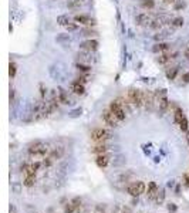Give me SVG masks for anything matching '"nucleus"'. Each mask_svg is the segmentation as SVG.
I'll list each match as a JSON object with an SVG mask.
<instances>
[{
  "label": "nucleus",
  "mask_w": 189,
  "mask_h": 213,
  "mask_svg": "<svg viewBox=\"0 0 189 213\" xmlns=\"http://www.w3.org/2000/svg\"><path fill=\"white\" fill-rule=\"evenodd\" d=\"M158 185H156L155 182H149V185H148V189H146V196H148V199H155L156 195H158Z\"/></svg>",
  "instance_id": "f8f14e48"
},
{
  "label": "nucleus",
  "mask_w": 189,
  "mask_h": 213,
  "mask_svg": "<svg viewBox=\"0 0 189 213\" xmlns=\"http://www.w3.org/2000/svg\"><path fill=\"white\" fill-rule=\"evenodd\" d=\"M78 29V23H70L68 26H67V30L68 32H76Z\"/></svg>",
  "instance_id": "e433bc0d"
},
{
  "label": "nucleus",
  "mask_w": 189,
  "mask_h": 213,
  "mask_svg": "<svg viewBox=\"0 0 189 213\" xmlns=\"http://www.w3.org/2000/svg\"><path fill=\"white\" fill-rule=\"evenodd\" d=\"M146 188H145V183L141 181H136V182H132L128 188H127V192L132 196V198H138L139 195L145 193Z\"/></svg>",
  "instance_id": "7ed1b4c3"
},
{
  "label": "nucleus",
  "mask_w": 189,
  "mask_h": 213,
  "mask_svg": "<svg viewBox=\"0 0 189 213\" xmlns=\"http://www.w3.org/2000/svg\"><path fill=\"white\" fill-rule=\"evenodd\" d=\"M71 205L74 206L76 210H78V209L81 207V199H80V198H74V199L71 200Z\"/></svg>",
  "instance_id": "2f4dec72"
},
{
  "label": "nucleus",
  "mask_w": 189,
  "mask_h": 213,
  "mask_svg": "<svg viewBox=\"0 0 189 213\" xmlns=\"http://www.w3.org/2000/svg\"><path fill=\"white\" fill-rule=\"evenodd\" d=\"M24 186H27V188H30V186H33L34 183H36V176H27L26 179H24Z\"/></svg>",
  "instance_id": "393cba45"
},
{
  "label": "nucleus",
  "mask_w": 189,
  "mask_h": 213,
  "mask_svg": "<svg viewBox=\"0 0 189 213\" xmlns=\"http://www.w3.org/2000/svg\"><path fill=\"white\" fill-rule=\"evenodd\" d=\"M182 7H185V3H183L182 0H176V3H175L174 9H175V10H179V9H182Z\"/></svg>",
  "instance_id": "4c0bfd02"
},
{
  "label": "nucleus",
  "mask_w": 189,
  "mask_h": 213,
  "mask_svg": "<svg viewBox=\"0 0 189 213\" xmlns=\"http://www.w3.org/2000/svg\"><path fill=\"white\" fill-rule=\"evenodd\" d=\"M186 139H188V144H189V131H186Z\"/></svg>",
  "instance_id": "8fccbe9b"
},
{
  "label": "nucleus",
  "mask_w": 189,
  "mask_h": 213,
  "mask_svg": "<svg viewBox=\"0 0 189 213\" xmlns=\"http://www.w3.org/2000/svg\"><path fill=\"white\" fill-rule=\"evenodd\" d=\"M54 158H51V156H47L44 160H43V166H46V168H48V166H51L53 163H54Z\"/></svg>",
  "instance_id": "c756f323"
},
{
  "label": "nucleus",
  "mask_w": 189,
  "mask_h": 213,
  "mask_svg": "<svg viewBox=\"0 0 189 213\" xmlns=\"http://www.w3.org/2000/svg\"><path fill=\"white\" fill-rule=\"evenodd\" d=\"M76 67H77L80 71H84V73H88L90 70H91V67H90V65H85V64H81V63L76 64Z\"/></svg>",
  "instance_id": "cd10ccee"
},
{
  "label": "nucleus",
  "mask_w": 189,
  "mask_h": 213,
  "mask_svg": "<svg viewBox=\"0 0 189 213\" xmlns=\"http://www.w3.org/2000/svg\"><path fill=\"white\" fill-rule=\"evenodd\" d=\"M111 160V155L110 153H101V155H97L95 158V163L100 166V168H105Z\"/></svg>",
  "instance_id": "9d476101"
},
{
  "label": "nucleus",
  "mask_w": 189,
  "mask_h": 213,
  "mask_svg": "<svg viewBox=\"0 0 189 213\" xmlns=\"http://www.w3.org/2000/svg\"><path fill=\"white\" fill-rule=\"evenodd\" d=\"M169 60H172V54H161V55L156 58V61L159 64H167Z\"/></svg>",
  "instance_id": "412c9836"
},
{
  "label": "nucleus",
  "mask_w": 189,
  "mask_h": 213,
  "mask_svg": "<svg viewBox=\"0 0 189 213\" xmlns=\"http://www.w3.org/2000/svg\"><path fill=\"white\" fill-rule=\"evenodd\" d=\"M16 71H17V65L14 61H10L9 64V75H10V78H13L14 75H16Z\"/></svg>",
  "instance_id": "5701e85b"
},
{
  "label": "nucleus",
  "mask_w": 189,
  "mask_h": 213,
  "mask_svg": "<svg viewBox=\"0 0 189 213\" xmlns=\"http://www.w3.org/2000/svg\"><path fill=\"white\" fill-rule=\"evenodd\" d=\"M168 48H169V44H168V43H161L159 41L152 47V51H154V53H162V51H167Z\"/></svg>",
  "instance_id": "f3484780"
},
{
  "label": "nucleus",
  "mask_w": 189,
  "mask_h": 213,
  "mask_svg": "<svg viewBox=\"0 0 189 213\" xmlns=\"http://www.w3.org/2000/svg\"><path fill=\"white\" fill-rule=\"evenodd\" d=\"M67 6H68V9H80L81 0H70V1L67 3Z\"/></svg>",
  "instance_id": "b1692460"
},
{
  "label": "nucleus",
  "mask_w": 189,
  "mask_h": 213,
  "mask_svg": "<svg viewBox=\"0 0 189 213\" xmlns=\"http://www.w3.org/2000/svg\"><path fill=\"white\" fill-rule=\"evenodd\" d=\"M110 146L105 144V142H97V145H94L91 148V152L95 153V155H101V153H107Z\"/></svg>",
  "instance_id": "9b49d317"
},
{
  "label": "nucleus",
  "mask_w": 189,
  "mask_h": 213,
  "mask_svg": "<svg viewBox=\"0 0 189 213\" xmlns=\"http://www.w3.org/2000/svg\"><path fill=\"white\" fill-rule=\"evenodd\" d=\"M102 118H104V121H105V124L107 125H110L111 128H115L118 127V122H121L118 118H117V115L112 112L111 109L108 108V109H104L102 111Z\"/></svg>",
  "instance_id": "423d86ee"
},
{
  "label": "nucleus",
  "mask_w": 189,
  "mask_h": 213,
  "mask_svg": "<svg viewBox=\"0 0 189 213\" xmlns=\"http://www.w3.org/2000/svg\"><path fill=\"white\" fill-rule=\"evenodd\" d=\"M14 94H16V92H14V90H10V102L14 101Z\"/></svg>",
  "instance_id": "79ce46f5"
},
{
  "label": "nucleus",
  "mask_w": 189,
  "mask_h": 213,
  "mask_svg": "<svg viewBox=\"0 0 189 213\" xmlns=\"http://www.w3.org/2000/svg\"><path fill=\"white\" fill-rule=\"evenodd\" d=\"M154 104H156L155 94L152 91H145L144 92V107L148 111H151L154 108Z\"/></svg>",
  "instance_id": "0eeeda50"
},
{
  "label": "nucleus",
  "mask_w": 189,
  "mask_h": 213,
  "mask_svg": "<svg viewBox=\"0 0 189 213\" xmlns=\"http://www.w3.org/2000/svg\"><path fill=\"white\" fill-rule=\"evenodd\" d=\"M183 179H185V182H186V185L189 186V173H186V175H183Z\"/></svg>",
  "instance_id": "37998d69"
},
{
  "label": "nucleus",
  "mask_w": 189,
  "mask_h": 213,
  "mask_svg": "<svg viewBox=\"0 0 189 213\" xmlns=\"http://www.w3.org/2000/svg\"><path fill=\"white\" fill-rule=\"evenodd\" d=\"M57 24L58 26H68L70 24V17L67 16V14H61V16H58L57 17Z\"/></svg>",
  "instance_id": "6ab92c4d"
},
{
  "label": "nucleus",
  "mask_w": 189,
  "mask_h": 213,
  "mask_svg": "<svg viewBox=\"0 0 189 213\" xmlns=\"http://www.w3.org/2000/svg\"><path fill=\"white\" fill-rule=\"evenodd\" d=\"M64 153H66V149H64V146H56V148L51 151L50 156H51V158H54V159H60V158H63V156H64Z\"/></svg>",
  "instance_id": "4468645a"
},
{
  "label": "nucleus",
  "mask_w": 189,
  "mask_h": 213,
  "mask_svg": "<svg viewBox=\"0 0 189 213\" xmlns=\"http://www.w3.org/2000/svg\"><path fill=\"white\" fill-rule=\"evenodd\" d=\"M183 54H185V57H188V58H189V46L186 47V50H185V53H183Z\"/></svg>",
  "instance_id": "49530a36"
},
{
  "label": "nucleus",
  "mask_w": 189,
  "mask_h": 213,
  "mask_svg": "<svg viewBox=\"0 0 189 213\" xmlns=\"http://www.w3.org/2000/svg\"><path fill=\"white\" fill-rule=\"evenodd\" d=\"M176 74H178V67H174L171 71H168L167 75L169 80H175V77H176Z\"/></svg>",
  "instance_id": "a878e982"
},
{
  "label": "nucleus",
  "mask_w": 189,
  "mask_h": 213,
  "mask_svg": "<svg viewBox=\"0 0 189 213\" xmlns=\"http://www.w3.org/2000/svg\"><path fill=\"white\" fill-rule=\"evenodd\" d=\"M80 48L83 50V51H95L97 48H98V41L97 40H91V39H88V40H85V41L80 43Z\"/></svg>",
  "instance_id": "6e6552de"
},
{
  "label": "nucleus",
  "mask_w": 189,
  "mask_h": 213,
  "mask_svg": "<svg viewBox=\"0 0 189 213\" xmlns=\"http://www.w3.org/2000/svg\"><path fill=\"white\" fill-rule=\"evenodd\" d=\"M112 137V134L107 129H102V128H95L91 131V139L94 142H105L107 139H110Z\"/></svg>",
  "instance_id": "f257e3e1"
},
{
  "label": "nucleus",
  "mask_w": 189,
  "mask_h": 213,
  "mask_svg": "<svg viewBox=\"0 0 189 213\" xmlns=\"http://www.w3.org/2000/svg\"><path fill=\"white\" fill-rule=\"evenodd\" d=\"M58 101L61 102V104H64V105H68V104H71L70 102V98H68V95H67L66 90L64 88H58Z\"/></svg>",
  "instance_id": "ddd939ff"
},
{
  "label": "nucleus",
  "mask_w": 189,
  "mask_h": 213,
  "mask_svg": "<svg viewBox=\"0 0 189 213\" xmlns=\"http://www.w3.org/2000/svg\"><path fill=\"white\" fill-rule=\"evenodd\" d=\"M179 128H181L183 132H186V131H188V119H186V117H183V119L179 122Z\"/></svg>",
  "instance_id": "bb28decb"
},
{
  "label": "nucleus",
  "mask_w": 189,
  "mask_h": 213,
  "mask_svg": "<svg viewBox=\"0 0 189 213\" xmlns=\"http://www.w3.org/2000/svg\"><path fill=\"white\" fill-rule=\"evenodd\" d=\"M110 109L117 115V118H118L120 121H124V119L127 118V111L124 109V107H123V104H121L120 99H114V101H111Z\"/></svg>",
  "instance_id": "39448f33"
},
{
  "label": "nucleus",
  "mask_w": 189,
  "mask_h": 213,
  "mask_svg": "<svg viewBox=\"0 0 189 213\" xmlns=\"http://www.w3.org/2000/svg\"><path fill=\"white\" fill-rule=\"evenodd\" d=\"M164 199H165V191H164V189H161V191L158 192V195H156V202L162 203V202H164Z\"/></svg>",
  "instance_id": "c85d7f7f"
},
{
  "label": "nucleus",
  "mask_w": 189,
  "mask_h": 213,
  "mask_svg": "<svg viewBox=\"0 0 189 213\" xmlns=\"http://www.w3.org/2000/svg\"><path fill=\"white\" fill-rule=\"evenodd\" d=\"M165 3H174V1H176V0H164Z\"/></svg>",
  "instance_id": "09e8293b"
},
{
  "label": "nucleus",
  "mask_w": 189,
  "mask_h": 213,
  "mask_svg": "<svg viewBox=\"0 0 189 213\" xmlns=\"http://www.w3.org/2000/svg\"><path fill=\"white\" fill-rule=\"evenodd\" d=\"M172 26H174V27H181V26H183V19H182V17L174 19V20H172Z\"/></svg>",
  "instance_id": "7c9ffc66"
},
{
  "label": "nucleus",
  "mask_w": 189,
  "mask_h": 213,
  "mask_svg": "<svg viewBox=\"0 0 189 213\" xmlns=\"http://www.w3.org/2000/svg\"><path fill=\"white\" fill-rule=\"evenodd\" d=\"M168 210H169L171 213H175L176 210H178V207H176L175 203H169V205H168Z\"/></svg>",
  "instance_id": "58836bf2"
},
{
  "label": "nucleus",
  "mask_w": 189,
  "mask_h": 213,
  "mask_svg": "<svg viewBox=\"0 0 189 213\" xmlns=\"http://www.w3.org/2000/svg\"><path fill=\"white\" fill-rule=\"evenodd\" d=\"M139 3H141V6L144 9H154L155 7V1L154 0H141Z\"/></svg>",
  "instance_id": "4be33fe9"
},
{
  "label": "nucleus",
  "mask_w": 189,
  "mask_h": 213,
  "mask_svg": "<svg viewBox=\"0 0 189 213\" xmlns=\"http://www.w3.org/2000/svg\"><path fill=\"white\" fill-rule=\"evenodd\" d=\"M74 21H76V23H80V24H84V26H90V27L97 24L94 19H91L90 16H85V14H78V16H76V17H74Z\"/></svg>",
  "instance_id": "1a4fd4ad"
},
{
  "label": "nucleus",
  "mask_w": 189,
  "mask_h": 213,
  "mask_svg": "<svg viewBox=\"0 0 189 213\" xmlns=\"http://www.w3.org/2000/svg\"><path fill=\"white\" fill-rule=\"evenodd\" d=\"M149 17H148V14H144V13H141V14H138L136 17H135V23L138 24V26H145V24H148L149 23Z\"/></svg>",
  "instance_id": "dca6fc26"
},
{
  "label": "nucleus",
  "mask_w": 189,
  "mask_h": 213,
  "mask_svg": "<svg viewBox=\"0 0 189 213\" xmlns=\"http://www.w3.org/2000/svg\"><path fill=\"white\" fill-rule=\"evenodd\" d=\"M13 189H14L16 193H19V192H20V186H19V185H14V186H13Z\"/></svg>",
  "instance_id": "c03bdc74"
},
{
  "label": "nucleus",
  "mask_w": 189,
  "mask_h": 213,
  "mask_svg": "<svg viewBox=\"0 0 189 213\" xmlns=\"http://www.w3.org/2000/svg\"><path fill=\"white\" fill-rule=\"evenodd\" d=\"M168 34H169V33H168V32H164V33H158V34H156L155 37H154V39H155L156 41H161L162 39H165V37H167Z\"/></svg>",
  "instance_id": "c9c22d12"
},
{
  "label": "nucleus",
  "mask_w": 189,
  "mask_h": 213,
  "mask_svg": "<svg viewBox=\"0 0 189 213\" xmlns=\"http://www.w3.org/2000/svg\"><path fill=\"white\" fill-rule=\"evenodd\" d=\"M128 99L132 102V105L135 107H142L144 105V92L139 90L131 88L128 91Z\"/></svg>",
  "instance_id": "f03ea898"
},
{
  "label": "nucleus",
  "mask_w": 189,
  "mask_h": 213,
  "mask_svg": "<svg viewBox=\"0 0 189 213\" xmlns=\"http://www.w3.org/2000/svg\"><path fill=\"white\" fill-rule=\"evenodd\" d=\"M182 80H183V83H189V73H185V74L182 75Z\"/></svg>",
  "instance_id": "a19ab883"
},
{
  "label": "nucleus",
  "mask_w": 189,
  "mask_h": 213,
  "mask_svg": "<svg viewBox=\"0 0 189 213\" xmlns=\"http://www.w3.org/2000/svg\"><path fill=\"white\" fill-rule=\"evenodd\" d=\"M10 213H16V207H14L13 205L10 206Z\"/></svg>",
  "instance_id": "de8ad7c7"
},
{
  "label": "nucleus",
  "mask_w": 189,
  "mask_h": 213,
  "mask_svg": "<svg viewBox=\"0 0 189 213\" xmlns=\"http://www.w3.org/2000/svg\"><path fill=\"white\" fill-rule=\"evenodd\" d=\"M81 36H84V37H94V36H97V32L94 29H91V27H87V29L81 30Z\"/></svg>",
  "instance_id": "aec40b11"
},
{
  "label": "nucleus",
  "mask_w": 189,
  "mask_h": 213,
  "mask_svg": "<svg viewBox=\"0 0 189 213\" xmlns=\"http://www.w3.org/2000/svg\"><path fill=\"white\" fill-rule=\"evenodd\" d=\"M149 26H151V29H154V30H158V29H161V27H162L161 19H159V20H154L152 23H151V24H149Z\"/></svg>",
  "instance_id": "473e14b6"
},
{
  "label": "nucleus",
  "mask_w": 189,
  "mask_h": 213,
  "mask_svg": "<svg viewBox=\"0 0 189 213\" xmlns=\"http://www.w3.org/2000/svg\"><path fill=\"white\" fill-rule=\"evenodd\" d=\"M123 213H131V209H130V207H124Z\"/></svg>",
  "instance_id": "a18cd8bd"
},
{
  "label": "nucleus",
  "mask_w": 189,
  "mask_h": 213,
  "mask_svg": "<svg viewBox=\"0 0 189 213\" xmlns=\"http://www.w3.org/2000/svg\"><path fill=\"white\" fill-rule=\"evenodd\" d=\"M81 112H83V111H81V108H78V109H76V111H73V112H71V117H73V118L80 117V115H81Z\"/></svg>",
  "instance_id": "ea45409f"
},
{
  "label": "nucleus",
  "mask_w": 189,
  "mask_h": 213,
  "mask_svg": "<svg viewBox=\"0 0 189 213\" xmlns=\"http://www.w3.org/2000/svg\"><path fill=\"white\" fill-rule=\"evenodd\" d=\"M71 90H73L76 94H78V95H83V94L85 92V88H84V85H83V84H78V83H73V84H71Z\"/></svg>",
  "instance_id": "a211bd4d"
},
{
  "label": "nucleus",
  "mask_w": 189,
  "mask_h": 213,
  "mask_svg": "<svg viewBox=\"0 0 189 213\" xmlns=\"http://www.w3.org/2000/svg\"><path fill=\"white\" fill-rule=\"evenodd\" d=\"M87 81H88V77H87V75H81V77H78V78H76V81H74V83H78V84H85V83H87Z\"/></svg>",
  "instance_id": "72a5a7b5"
},
{
  "label": "nucleus",
  "mask_w": 189,
  "mask_h": 213,
  "mask_svg": "<svg viewBox=\"0 0 189 213\" xmlns=\"http://www.w3.org/2000/svg\"><path fill=\"white\" fill-rule=\"evenodd\" d=\"M29 152L32 155H38V156H44L47 152V145L41 141H34L29 145Z\"/></svg>",
  "instance_id": "20e7f679"
},
{
  "label": "nucleus",
  "mask_w": 189,
  "mask_h": 213,
  "mask_svg": "<svg viewBox=\"0 0 189 213\" xmlns=\"http://www.w3.org/2000/svg\"><path fill=\"white\" fill-rule=\"evenodd\" d=\"M64 212H66V213H74V212H76V209H74V206L71 205V202L66 205V207H64Z\"/></svg>",
  "instance_id": "f704fd0d"
},
{
  "label": "nucleus",
  "mask_w": 189,
  "mask_h": 213,
  "mask_svg": "<svg viewBox=\"0 0 189 213\" xmlns=\"http://www.w3.org/2000/svg\"><path fill=\"white\" fill-rule=\"evenodd\" d=\"M158 108H159V112H161V114H164L168 108H169V101H168L167 95L162 97V98L159 99V102H158Z\"/></svg>",
  "instance_id": "2eb2a0df"
}]
</instances>
